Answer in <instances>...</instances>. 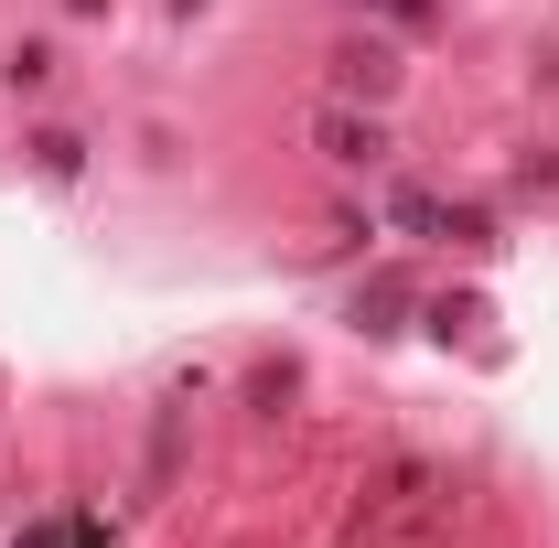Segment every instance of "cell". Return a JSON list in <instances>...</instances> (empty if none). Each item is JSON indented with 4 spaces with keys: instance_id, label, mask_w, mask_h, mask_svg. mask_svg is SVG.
<instances>
[{
    "instance_id": "cell-1",
    "label": "cell",
    "mask_w": 559,
    "mask_h": 548,
    "mask_svg": "<svg viewBox=\"0 0 559 548\" xmlns=\"http://www.w3.org/2000/svg\"><path fill=\"white\" fill-rule=\"evenodd\" d=\"M312 151H323L334 172H377V162H388V130H377V108H355V97H323V119H312Z\"/></svg>"
},
{
    "instance_id": "cell-2",
    "label": "cell",
    "mask_w": 559,
    "mask_h": 548,
    "mask_svg": "<svg viewBox=\"0 0 559 548\" xmlns=\"http://www.w3.org/2000/svg\"><path fill=\"white\" fill-rule=\"evenodd\" d=\"M388 86H399V55H388L377 33H355L345 55H334V97H355V108H377Z\"/></svg>"
},
{
    "instance_id": "cell-3",
    "label": "cell",
    "mask_w": 559,
    "mask_h": 548,
    "mask_svg": "<svg viewBox=\"0 0 559 548\" xmlns=\"http://www.w3.org/2000/svg\"><path fill=\"white\" fill-rule=\"evenodd\" d=\"M430 237H441V248H463V259L506 248V237H495V215H485V205H452V194H441V226H430Z\"/></svg>"
},
{
    "instance_id": "cell-4",
    "label": "cell",
    "mask_w": 559,
    "mask_h": 548,
    "mask_svg": "<svg viewBox=\"0 0 559 548\" xmlns=\"http://www.w3.org/2000/svg\"><path fill=\"white\" fill-rule=\"evenodd\" d=\"M399 312H419L409 279H366V290H355V323H366V334H399Z\"/></svg>"
},
{
    "instance_id": "cell-5",
    "label": "cell",
    "mask_w": 559,
    "mask_h": 548,
    "mask_svg": "<svg viewBox=\"0 0 559 548\" xmlns=\"http://www.w3.org/2000/svg\"><path fill=\"white\" fill-rule=\"evenodd\" d=\"M33 172H44V183H75V172H86V140L75 130H33Z\"/></svg>"
},
{
    "instance_id": "cell-6",
    "label": "cell",
    "mask_w": 559,
    "mask_h": 548,
    "mask_svg": "<svg viewBox=\"0 0 559 548\" xmlns=\"http://www.w3.org/2000/svg\"><path fill=\"white\" fill-rule=\"evenodd\" d=\"M11 97H44V86H55V44H11Z\"/></svg>"
},
{
    "instance_id": "cell-7",
    "label": "cell",
    "mask_w": 559,
    "mask_h": 548,
    "mask_svg": "<svg viewBox=\"0 0 559 548\" xmlns=\"http://www.w3.org/2000/svg\"><path fill=\"white\" fill-rule=\"evenodd\" d=\"M11 548H97V516H44V527H22Z\"/></svg>"
},
{
    "instance_id": "cell-8",
    "label": "cell",
    "mask_w": 559,
    "mask_h": 548,
    "mask_svg": "<svg viewBox=\"0 0 559 548\" xmlns=\"http://www.w3.org/2000/svg\"><path fill=\"white\" fill-rule=\"evenodd\" d=\"M516 194H559V151H527L516 162Z\"/></svg>"
},
{
    "instance_id": "cell-9",
    "label": "cell",
    "mask_w": 559,
    "mask_h": 548,
    "mask_svg": "<svg viewBox=\"0 0 559 548\" xmlns=\"http://www.w3.org/2000/svg\"><path fill=\"white\" fill-rule=\"evenodd\" d=\"M366 11H388V22H430V0H366Z\"/></svg>"
},
{
    "instance_id": "cell-10",
    "label": "cell",
    "mask_w": 559,
    "mask_h": 548,
    "mask_svg": "<svg viewBox=\"0 0 559 548\" xmlns=\"http://www.w3.org/2000/svg\"><path fill=\"white\" fill-rule=\"evenodd\" d=\"M66 11H108V0H66Z\"/></svg>"
}]
</instances>
